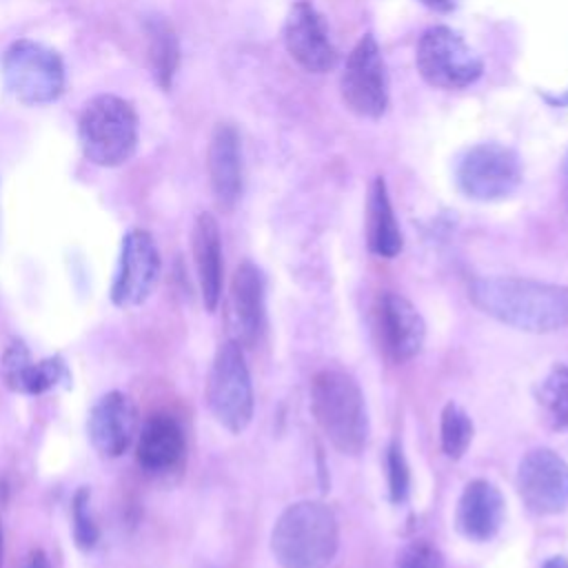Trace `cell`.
I'll return each instance as SVG.
<instances>
[{
	"mask_svg": "<svg viewBox=\"0 0 568 568\" xmlns=\"http://www.w3.org/2000/svg\"><path fill=\"white\" fill-rule=\"evenodd\" d=\"M537 404L550 428L568 430V362L555 364L541 379Z\"/></svg>",
	"mask_w": 568,
	"mask_h": 568,
	"instance_id": "23",
	"label": "cell"
},
{
	"mask_svg": "<svg viewBox=\"0 0 568 568\" xmlns=\"http://www.w3.org/2000/svg\"><path fill=\"white\" fill-rule=\"evenodd\" d=\"M470 302L528 333H552L568 326V286L526 277H477L468 286Z\"/></svg>",
	"mask_w": 568,
	"mask_h": 568,
	"instance_id": "1",
	"label": "cell"
},
{
	"mask_svg": "<svg viewBox=\"0 0 568 568\" xmlns=\"http://www.w3.org/2000/svg\"><path fill=\"white\" fill-rule=\"evenodd\" d=\"M311 413L326 439L344 455H359L371 435L359 384L344 371L324 368L311 379Z\"/></svg>",
	"mask_w": 568,
	"mask_h": 568,
	"instance_id": "3",
	"label": "cell"
},
{
	"mask_svg": "<svg viewBox=\"0 0 568 568\" xmlns=\"http://www.w3.org/2000/svg\"><path fill=\"white\" fill-rule=\"evenodd\" d=\"M419 75L437 89H464L479 80L481 58L450 27L437 24L422 33L415 51Z\"/></svg>",
	"mask_w": 568,
	"mask_h": 568,
	"instance_id": "7",
	"label": "cell"
},
{
	"mask_svg": "<svg viewBox=\"0 0 568 568\" xmlns=\"http://www.w3.org/2000/svg\"><path fill=\"white\" fill-rule=\"evenodd\" d=\"M0 377L4 386L20 395H42L71 386V371L60 355L33 359L22 339H11L0 359Z\"/></svg>",
	"mask_w": 568,
	"mask_h": 568,
	"instance_id": "14",
	"label": "cell"
},
{
	"mask_svg": "<svg viewBox=\"0 0 568 568\" xmlns=\"http://www.w3.org/2000/svg\"><path fill=\"white\" fill-rule=\"evenodd\" d=\"M71 535L78 550L89 552L100 541V528L91 515V490L80 486L71 499Z\"/></svg>",
	"mask_w": 568,
	"mask_h": 568,
	"instance_id": "25",
	"label": "cell"
},
{
	"mask_svg": "<svg viewBox=\"0 0 568 568\" xmlns=\"http://www.w3.org/2000/svg\"><path fill=\"white\" fill-rule=\"evenodd\" d=\"M138 433L135 402L122 390H109L91 406L87 435L102 457H120Z\"/></svg>",
	"mask_w": 568,
	"mask_h": 568,
	"instance_id": "15",
	"label": "cell"
},
{
	"mask_svg": "<svg viewBox=\"0 0 568 568\" xmlns=\"http://www.w3.org/2000/svg\"><path fill=\"white\" fill-rule=\"evenodd\" d=\"M284 44L288 55L311 73H326L337 64L326 22L306 0H297L291 7L284 24Z\"/></svg>",
	"mask_w": 568,
	"mask_h": 568,
	"instance_id": "13",
	"label": "cell"
},
{
	"mask_svg": "<svg viewBox=\"0 0 568 568\" xmlns=\"http://www.w3.org/2000/svg\"><path fill=\"white\" fill-rule=\"evenodd\" d=\"M564 184H566V197H568V151L564 158Z\"/></svg>",
	"mask_w": 568,
	"mask_h": 568,
	"instance_id": "31",
	"label": "cell"
},
{
	"mask_svg": "<svg viewBox=\"0 0 568 568\" xmlns=\"http://www.w3.org/2000/svg\"><path fill=\"white\" fill-rule=\"evenodd\" d=\"M149 64L155 82L169 89L180 67V42L173 27L162 18L149 22Z\"/></svg>",
	"mask_w": 568,
	"mask_h": 568,
	"instance_id": "22",
	"label": "cell"
},
{
	"mask_svg": "<svg viewBox=\"0 0 568 568\" xmlns=\"http://www.w3.org/2000/svg\"><path fill=\"white\" fill-rule=\"evenodd\" d=\"M186 455V435L182 424L169 413H153L138 435L135 459L149 475L175 470Z\"/></svg>",
	"mask_w": 568,
	"mask_h": 568,
	"instance_id": "18",
	"label": "cell"
},
{
	"mask_svg": "<svg viewBox=\"0 0 568 568\" xmlns=\"http://www.w3.org/2000/svg\"><path fill=\"white\" fill-rule=\"evenodd\" d=\"M395 568H444V555L426 539L410 541L399 552Z\"/></svg>",
	"mask_w": 568,
	"mask_h": 568,
	"instance_id": "27",
	"label": "cell"
},
{
	"mask_svg": "<svg viewBox=\"0 0 568 568\" xmlns=\"http://www.w3.org/2000/svg\"><path fill=\"white\" fill-rule=\"evenodd\" d=\"M160 251L153 235L144 229H131L120 244L111 302L120 308L144 304L160 280Z\"/></svg>",
	"mask_w": 568,
	"mask_h": 568,
	"instance_id": "10",
	"label": "cell"
},
{
	"mask_svg": "<svg viewBox=\"0 0 568 568\" xmlns=\"http://www.w3.org/2000/svg\"><path fill=\"white\" fill-rule=\"evenodd\" d=\"M138 113L120 95H95L80 113V149L98 166H120L131 160L138 149Z\"/></svg>",
	"mask_w": 568,
	"mask_h": 568,
	"instance_id": "4",
	"label": "cell"
},
{
	"mask_svg": "<svg viewBox=\"0 0 568 568\" xmlns=\"http://www.w3.org/2000/svg\"><path fill=\"white\" fill-rule=\"evenodd\" d=\"M504 513L501 490L488 479H473L459 495L455 526L470 541H488L499 532Z\"/></svg>",
	"mask_w": 568,
	"mask_h": 568,
	"instance_id": "19",
	"label": "cell"
},
{
	"mask_svg": "<svg viewBox=\"0 0 568 568\" xmlns=\"http://www.w3.org/2000/svg\"><path fill=\"white\" fill-rule=\"evenodd\" d=\"M455 180L459 191L470 200H504L521 184V160L510 146L479 142L459 158Z\"/></svg>",
	"mask_w": 568,
	"mask_h": 568,
	"instance_id": "8",
	"label": "cell"
},
{
	"mask_svg": "<svg viewBox=\"0 0 568 568\" xmlns=\"http://www.w3.org/2000/svg\"><path fill=\"white\" fill-rule=\"evenodd\" d=\"M344 104L362 118H379L388 106V75L377 40L366 33L346 58L342 80Z\"/></svg>",
	"mask_w": 568,
	"mask_h": 568,
	"instance_id": "9",
	"label": "cell"
},
{
	"mask_svg": "<svg viewBox=\"0 0 568 568\" xmlns=\"http://www.w3.org/2000/svg\"><path fill=\"white\" fill-rule=\"evenodd\" d=\"M0 568H2V528H0Z\"/></svg>",
	"mask_w": 568,
	"mask_h": 568,
	"instance_id": "32",
	"label": "cell"
},
{
	"mask_svg": "<svg viewBox=\"0 0 568 568\" xmlns=\"http://www.w3.org/2000/svg\"><path fill=\"white\" fill-rule=\"evenodd\" d=\"M424 4H428L430 9H437V11H448L453 7V0H422Z\"/></svg>",
	"mask_w": 568,
	"mask_h": 568,
	"instance_id": "29",
	"label": "cell"
},
{
	"mask_svg": "<svg viewBox=\"0 0 568 568\" xmlns=\"http://www.w3.org/2000/svg\"><path fill=\"white\" fill-rule=\"evenodd\" d=\"M229 328L242 348L255 346L264 331V275L257 264L244 260L231 280L229 291Z\"/></svg>",
	"mask_w": 568,
	"mask_h": 568,
	"instance_id": "16",
	"label": "cell"
},
{
	"mask_svg": "<svg viewBox=\"0 0 568 568\" xmlns=\"http://www.w3.org/2000/svg\"><path fill=\"white\" fill-rule=\"evenodd\" d=\"M204 397L211 415L229 433L237 435L251 424L255 408L253 384L244 348L235 339H226L215 351L206 375Z\"/></svg>",
	"mask_w": 568,
	"mask_h": 568,
	"instance_id": "5",
	"label": "cell"
},
{
	"mask_svg": "<svg viewBox=\"0 0 568 568\" xmlns=\"http://www.w3.org/2000/svg\"><path fill=\"white\" fill-rule=\"evenodd\" d=\"M544 568H568V559L566 557H550L546 564H544Z\"/></svg>",
	"mask_w": 568,
	"mask_h": 568,
	"instance_id": "30",
	"label": "cell"
},
{
	"mask_svg": "<svg viewBox=\"0 0 568 568\" xmlns=\"http://www.w3.org/2000/svg\"><path fill=\"white\" fill-rule=\"evenodd\" d=\"M375 328L379 337V348L384 355L404 364L419 355L426 339V322L422 313L399 293L386 291L375 304Z\"/></svg>",
	"mask_w": 568,
	"mask_h": 568,
	"instance_id": "12",
	"label": "cell"
},
{
	"mask_svg": "<svg viewBox=\"0 0 568 568\" xmlns=\"http://www.w3.org/2000/svg\"><path fill=\"white\" fill-rule=\"evenodd\" d=\"M515 486L530 513L557 515L568 508V464L550 448H532L521 457Z\"/></svg>",
	"mask_w": 568,
	"mask_h": 568,
	"instance_id": "11",
	"label": "cell"
},
{
	"mask_svg": "<svg viewBox=\"0 0 568 568\" xmlns=\"http://www.w3.org/2000/svg\"><path fill=\"white\" fill-rule=\"evenodd\" d=\"M22 568H51V561L42 548H31L22 561Z\"/></svg>",
	"mask_w": 568,
	"mask_h": 568,
	"instance_id": "28",
	"label": "cell"
},
{
	"mask_svg": "<svg viewBox=\"0 0 568 568\" xmlns=\"http://www.w3.org/2000/svg\"><path fill=\"white\" fill-rule=\"evenodd\" d=\"M191 251L197 273L202 304L213 313L222 297V235L217 220L211 213H200L191 231Z\"/></svg>",
	"mask_w": 568,
	"mask_h": 568,
	"instance_id": "20",
	"label": "cell"
},
{
	"mask_svg": "<svg viewBox=\"0 0 568 568\" xmlns=\"http://www.w3.org/2000/svg\"><path fill=\"white\" fill-rule=\"evenodd\" d=\"M475 435V426L470 415L455 402H448L442 410V422H439V439H442V450L450 459L464 457L468 450L470 442Z\"/></svg>",
	"mask_w": 568,
	"mask_h": 568,
	"instance_id": "24",
	"label": "cell"
},
{
	"mask_svg": "<svg viewBox=\"0 0 568 568\" xmlns=\"http://www.w3.org/2000/svg\"><path fill=\"white\" fill-rule=\"evenodd\" d=\"M337 546V519L322 501L286 506L271 530V552L282 568H326Z\"/></svg>",
	"mask_w": 568,
	"mask_h": 568,
	"instance_id": "2",
	"label": "cell"
},
{
	"mask_svg": "<svg viewBox=\"0 0 568 568\" xmlns=\"http://www.w3.org/2000/svg\"><path fill=\"white\" fill-rule=\"evenodd\" d=\"M386 470H388V495L393 504H404L410 493V468L404 457L402 444L393 439L386 450Z\"/></svg>",
	"mask_w": 568,
	"mask_h": 568,
	"instance_id": "26",
	"label": "cell"
},
{
	"mask_svg": "<svg viewBox=\"0 0 568 568\" xmlns=\"http://www.w3.org/2000/svg\"><path fill=\"white\" fill-rule=\"evenodd\" d=\"M366 237L368 248L379 257H395L404 246L402 229L397 224L384 178H375L368 191Z\"/></svg>",
	"mask_w": 568,
	"mask_h": 568,
	"instance_id": "21",
	"label": "cell"
},
{
	"mask_svg": "<svg viewBox=\"0 0 568 568\" xmlns=\"http://www.w3.org/2000/svg\"><path fill=\"white\" fill-rule=\"evenodd\" d=\"M206 169L213 197L222 211H233L242 197V144L233 124L220 122L209 140Z\"/></svg>",
	"mask_w": 568,
	"mask_h": 568,
	"instance_id": "17",
	"label": "cell"
},
{
	"mask_svg": "<svg viewBox=\"0 0 568 568\" xmlns=\"http://www.w3.org/2000/svg\"><path fill=\"white\" fill-rule=\"evenodd\" d=\"M0 75L7 91L24 104H49L64 91L60 55L33 40H18L2 53Z\"/></svg>",
	"mask_w": 568,
	"mask_h": 568,
	"instance_id": "6",
	"label": "cell"
}]
</instances>
